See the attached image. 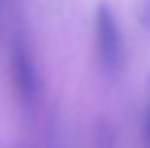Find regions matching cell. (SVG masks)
Wrapping results in <instances>:
<instances>
[{
  "instance_id": "cell-5",
  "label": "cell",
  "mask_w": 150,
  "mask_h": 148,
  "mask_svg": "<svg viewBox=\"0 0 150 148\" xmlns=\"http://www.w3.org/2000/svg\"><path fill=\"white\" fill-rule=\"evenodd\" d=\"M6 2H8V0H0V15L4 13V8H6Z\"/></svg>"
},
{
  "instance_id": "cell-4",
  "label": "cell",
  "mask_w": 150,
  "mask_h": 148,
  "mask_svg": "<svg viewBox=\"0 0 150 148\" xmlns=\"http://www.w3.org/2000/svg\"><path fill=\"white\" fill-rule=\"evenodd\" d=\"M139 19L146 29H150V0H141V4H139Z\"/></svg>"
},
{
  "instance_id": "cell-2",
  "label": "cell",
  "mask_w": 150,
  "mask_h": 148,
  "mask_svg": "<svg viewBox=\"0 0 150 148\" xmlns=\"http://www.w3.org/2000/svg\"><path fill=\"white\" fill-rule=\"evenodd\" d=\"M95 46L103 72L110 78L120 76L125 63V48L116 15L106 2L95 10Z\"/></svg>"
},
{
  "instance_id": "cell-1",
  "label": "cell",
  "mask_w": 150,
  "mask_h": 148,
  "mask_svg": "<svg viewBox=\"0 0 150 148\" xmlns=\"http://www.w3.org/2000/svg\"><path fill=\"white\" fill-rule=\"evenodd\" d=\"M8 65L15 99L21 112L33 118L42 103V78L33 46L23 30H15L10 40Z\"/></svg>"
},
{
  "instance_id": "cell-3",
  "label": "cell",
  "mask_w": 150,
  "mask_h": 148,
  "mask_svg": "<svg viewBox=\"0 0 150 148\" xmlns=\"http://www.w3.org/2000/svg\"><path fill=\"white\" fill-rule=\"evenodd\" d=\"M143 144L144 148H150V99H148L144 118H143Z\"/></svg>"
}]
</instances>
